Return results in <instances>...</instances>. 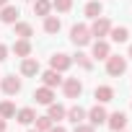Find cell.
<instances>
[{"instance_id": "cell-1", "label": "cell", "mask_w": 132, "mask_h": 132, "mask_svg": "<svg viewBox=\"0 0 132 132\" xmlns=\"http://www.w3.org/2000/svg\"><path fill=\"white\" fill-rule=\"evenodd\" d=\"M70 42H73L75 47H86V44H91V29L83 26V23H75V26L70 29Z\"/></svg>"}, {"instance_id": "cell-20", "label": "cell", "mask_w": 132, "mask_h": 132, "mask_svg": "<svg viewBox=\"0 0 132 132\" xmlns=\"http://www.w3.org/2000/svg\"><path fill=\"white\" fill-rule=\"evenodd\" d=\"M93 96H96V101H98V104H106V101H111V98H114V88H111V86H98Z\"/></svg>"}, {"instance_id": "cell-15", "label": "cell", "mask_w": 132, "mask_h": 132, "mask_svg": "<svg viewBox=\"0 0 132 132\" xmlns=\"http://www.w3.org/2000/svg\"><path fill=\"white\" fill-rule=\"evenodd\" d=\"M42 83L44 86H49V88H54V86H62V75L57 73V70H47V73H42Z\"/></svg>"}, {"instance_id": "cell-22", "label": "cell", "mask_w": 132, "mask_h": 132, "mask_svg": "<svg viewBox=\"0 0 132 132\" xmlns=\"http://www.w3.org/2000/svg\"><path fill=\"white\" fill-rule=\"evenodd\" d=\"M60 26H62V23H60L57 16H47V18H44V31H47V34H57Z\"/></svg>"}, {"instance_id": "cell-7", "label": "cell", "mask_w": 132, "mask_h": 132, "mask_svg": "<svg viewBox=\"0 0 132 132\" xmlns=\"http://www.w3.org/2000/svg\"><path fill=\"white\" fill-rule=\"evenodd\" d=\"M111 54V47H109V42H104V39H96L93 42V47H91V57L93 60H106Z\"/></svg>"}, {"instance_id": "cell-11", "label": "cell", "mask_w": 132, "mask_h": 132, "mask_svg": "<svg viewBox=\"0 0 132 132\" xmlns=\"http://www.w3.org/2000/svg\"><path fill=\"white\" fill-rule=\"evenodd\" d=\"M21 75H26V78L39 75V60H34V57H23V62H21Z\"/></svg>"}, {"instance_id": "cell-33", "label": "cell", "mask_w": 132, "mask_h": 132, "mask_svg": "<svg viewBox=\"0 0 132 132\" xmlns=\"http://www.w3.org/2000/svg\"><path fill=\"white\" fill-rule=\"evenodd\" d=\"M129 57H132V44H129Z\"/></svg>"}, {"instance_id": "cell-8", "label": "cell", "mask_w": 132, "mask_h": 132, "mask_svg": "<svg viewBox=\"0 0 132 132\" xmlns=\"http://www.w3.org/2000/svg\"><path fill=\"white\" fill-rule=\"evenodd\" d=\"M106 124H109V129L119 132V129H124V127H127V114H124V111H114V114H109V117H106Z\"/></svg>"}, {"instance_id": "cell-21", "label": "cell", "mask_w": 132, "mask_h": 132, "mask_svg": "<svg viewBox=\"0 0 132 132\" xmlns=\"http://www.w3.org/2000/svg\"><path fill=\"white\" fill-rule=\"evenodd\" d=\"M49 11H52V3H49V0H34V13H36V16L47 18Z\"/></svg>"}, {"instance_id": "cell-19", "label": "cell", "mask_w": 132, "mask_h": 132, "mask_svg": "<svg viewBox=\"0 0 132 132\" xmlns=\"http://www.w3.org/2000/svg\"><path fill=\"white\" fill-rule=\"evenodd\" d=\"M13 52H16L18 57H31V42H29V39L13 42Z\"/></svg>"}, {"instance_id": "cell-5", "label": "cell", "mask_w": 132, "mask_h": 132, "mask_svg": "<svg viewBox=\"0 0 132 132\" xmlns=\"http://www.w3.org/2000/svg\"><path fill=\"white\" fill-rule=\"evenodd\" d=\"M106 117H109V114H106V109H104L101 104H96L93 109H88V111H86V119H88V124H93V127L104 124V122H106Z\"/></svg>"}, {"instance_id": "cell-12", "label": "cell", "mask_w": 132, "mask_h": 132, "mask_svg": "<svg viewBox=\"0 0 132 132\" xmlns=\"http://www.w3.org/2000/svg\"><path fill=\"white\" fill-rule=\"evenodd\" d=\"M18 8L16 5H3V8H0V21H3V23H16L18 21Z\"/></svg>"}, {"instance_id": "cell-10", "label": "cell", "mask_w": 132, "mask_h": 132, "mask_svg": "<svg viewBox=\"0 0 132 132\" xmlns=\"http://www.w3.org/2000/svg\"><path fill=\"white\" fill-rule=\"evenodd\" d=\"M34 98H36V104L49 106V104L54 101V91H52L49 86H42V88H36V91H34Z\"/></svg>"}, {"instance_id": "cell-16", "label": "cell", "mask_w": 132, "mask_h": 132, "mask_svg": "<svg viewBox=\"0 0 132 132\" xmlns=\"http://www.w3.org/2000/svg\"><path fill=\"white\" fill-rule=\"evenodd\" d=\"M109 36H111V42L122 44V42H127V39H129V29H127V26H111Z\"/></svg>"}, {"instance_id": "cell-31", "label": "cell", "mask_w": 132, "mask_h": 132, "mask_svg": "<svg viewBox=\"0 0 132 132\" xmlns=\"http://www.w3.org/2000/svg\"><path fill=\"white\" fill-rule=\"evenodd\" d=\"M5 129H8V124H5V119H3V117H0V132H5Z\"/></svg>"}, {"instance_id": "cell-26", "label": "cell", "mask_w": 132, "mask_h": 132, "mask_svg": "<svg viewBox=\"0 0 132 132\" xmlns=\"http://www.w3.org/2000/svg\"><path fill=\"white\" fill-rule=\"evenodd\" d=\"M52 8H54L57 13H68V11L73 8V0H52Z\"/></svg>"}, {"instance_id": "cell-32", "label": "cell", "mask_w": 132, "mask_h": 132, "mask_svg": "<svg viewBox=\"0 0 132 132\" xmlns=\"http://www.w3.org/2000/svg\"><path fill=\"white\" fill-rule=\"evenodd\" d=\"M3 5H8V0H0V8H3Z\"/></svg>"}, {"instance_id": "cell-4", "label": "cell", "mask_w": 132, "mask_h": 132, "mask_svg": "<svg viewBox=\"0 0 132 132\" xmlns=\"http://www.w3.org/2000/svg\"><path fill=\"white\" fill-rule=\"evenodd\" d=\"M62 91H65L68 98H78V96L83 93V83H80L78 78H65V80H62Z\"/></svg>"}, {"instance_id": "cell-3", "label": "cell", "mask_w": 132, "mask_h": 132, "mask_svg": "<svg viewBox=\"0 0 132 132\" xmlns=\"http://www.w3.org/2000/svg\"><path fill=\"white\" fill-rule=\"evenodd\" d=\"M109 31H111V21H109V18H104V16L93 18V26H91V36H98V39H104V36H109Z\"/></svg>"}, {"instance_id": "cell-18", "label": "cell", "mask_w": 132, "mask_h": 132, "mask_svg": "<svg viewBox=\"0 0 132 132\" xmlns=\"http://www.w3.org/2000/svg\"><path fill=\"white\" fill-rule=\"evenodd\" d=\"M13 31H16V36H21V39L34 36V26H31V23H23V21H16V23H13Z\"/></svg>"}, {"instance_id": "cell-2", "label": "cell", "mask_w": 132, "mask_h": 132, "mask_svg": "<svg viewBox=\"0 0 132 132\" xmlns=\"http://www.w3.org/2000/svg\"><path fill=\"white\" fill-rule=\"evenodd\" d=\"M124 70H127V57H119V54H109L106 57V73L109 75L119 78V75H124Z\"/></svg>"}, {"instance_id": "cell-30", "label": "cell", "mask_w": 132, "mask_h": 132, "mask_svg": "<svg viewBox=\"0 0 132 132\" xmlns=\"http://www.w3.org/2000/svg\"><path fill=\"white\" fill-rule=\"evenodd\" d=\"M49 132H68V129H65V127H60V124H52V129Z\"/></svg>"}, {"instance_id": "cell-17", "label": "cell", "mask_w": 132, "mask_h": 132, "mask_svg": "<svg viewBox=\"0 0 132 132\" xmlns=\"http://www.w3.org/2000/svg\"><path fill=\"white\" fill-rule=\"evenodd\" d=\"M65 114H68V109H65L62 104H49V111H47V117L52 119V122H60V119H65Z\"/></svg>"}, {"instance_id": "cell-9", "label": "cell", "mask_w": 132, "mask_h": 132, "mask_svg": "<svg viewBox=\"0 0 132 132\" xmlns=\"http://www.w3.org/2000/svg\"><path fill=\"white\" fill-rule=\"evenodd\" d=\"M0 91H5L8 96H16V93L21 91V80H18L16 75H5L3 83H0Z\"/></svg>"}, {"instance_id": "cell-28", "label": "cell", "mask_w": 132, "mask_h": 132, "mask_svg": "<svg viewBox=\"0 0 132 132\" xmlns=\"http://www.w3.org/2000/svg\"><path fill=\"white\" fill-rule=\"evenodd\" d=\"M75 132H96V127H93V124H83V122H80V124H75Z\"/></svg>"}, {"instance_id": "cell-29", "label": "cell", "mask_w": 132, "mask_h": 132, "mask_svg": "<svg viewBox=\"0 0 132 132\" xmlns=\"http://www.w3.org/2000/svg\"><path fill=\"white\" fill-rule=\"evenodd\" d=\"M5 57H8V47H5V44H0V62H3Z\"/></svg>"}, {"instance_id": "cell-25", "label": "cell", "mask_w": 132, "mask_h": 132, "mask_svg": "<svg viewBox=\"0 0 132 132\" xmlns=\"http://www.w3.org/2000/svg\"><path fill=\"white\" fill-rule=\"evenodd\" d=\"M34 124H36V129H39V132H49L54 122H52L49 117H36V119H34Z\"/></svg>"}, {"instance_id": "cell-6", "label": "cell", "mask_w": 132, "mask_h": 132, "mask_svg": "<svg viewBox=\"0 0 132 132\" xmlns=\"http://www.w3.org/2000/svg\"><path fill=\"white\" fill-rule=\"evenodd\" d=\"M70 65H73V57L70 54H62V52L60 54H52V60H49V68L57 70V73H65Z\"/></svg>"}, {"instance_id": "cell-27", "label": "cell", "mask_w": 132, "mask_h": 132, "mask_svg": "<svg viewBox=\"0 0 132 132\" xmlns=\"http://www.w3.org/2000/svg\"><path fill=\"white\" fill-rule=\"evenodd\" d=\"M75 62L80 65L83 70H91V68H93V62H91V57H88V54H83V52H78V54H75Z\"/></svg>"}, {"instance_id": "cell-24", "label": "cell", "mask_w": 132, "mask_h": 132, "mask_svg": "<svg viewBox=\"0 0 132 132\" xmlns=\"http://www.w3.org/2000/svg\"><path fill=\"white\" fill-rule=\"evenodd\" d=\"M101 13H104V5L96 3V0H91V3L86 5V16H88V18H98Z\"/></svg>"}, {"instance_id": "cell-34", "label": "cell", "mask_w": 132, "mask_h": 132, "mask_svg": "<svg viewBox=\"0 0 132 132\" xmlns=\"http://www.w3.org/2000/svg\"><path fill=\"white\" fill-rule=\"evenodd\" d=\"M29 132H39V129H29Z\"/></svg>"}, {"instance_id": "cell-13", "label": "cell", "mask_w": 132, "mask_h": 132, "mask_svg": "<svg viewBox=\"0 0 132 132\" xmlns=\"http://www.w3.org/2000/svg\"><path fill=\"white\" fill-rule=\"evenodd\" d=\"M34 119H36V111L31 106H23V109L16 111V122L18 124H34Z\"/></svg>"}, {"instance_id": "cell-14", "label": "cell", "mask_w": 132, "mask_h": 132, "mask_svg": "<svg viewBox=\"0 0 132 132\" xmlns=\"http://www.w3.org/2000/svg\"><path fill=\"white\" fill-rule=\"evenodd\" d=\"M65 119H68V122H73V124H80V122L86 119V109L75 104V106H70V109H68V114H65Z\"/></svg>"}, {"instance_id": "cell-23", "label": "cell", "mask_w": 132, "mask_h": 132, "mask_svg": "<svg viewBox=\"0 0 132 132\" xmlns=\"http://www.w3.org/2000/svg\"><path fill=\"white\" fill-rule=\"evenodd\" d=\"M0 117L3 119H13L16 117V104L13 101H3L0 104Z\"/></svg>"}, {"instance_id": "cell-35", "label": "cell", "mask_w": 132, "mask_h": 132, "mask_svg": "<svg viewBox=\"0 0 132 132\" xmlns=\"http://www.w3.org/2000/svg\"><path fill=\"white\" fill-rule=\"evenodd\" d=\"M119 132H122V129H119Z\"/></svg>"}]
</instances>
